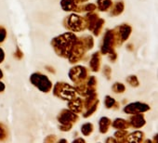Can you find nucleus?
I'll use <instances>...</instances> for the list:
<instances>
[{
	"mask_svg": "<svg viewBox=\"0 0 158 143\" xmlns=\"http://www.w3.org/2000/svg\"><path fill=\"white\" fill-rule=\"evenodd\" d=\"M4 58V54H3V52H2V50L0 49V62H1V60H2V59Z\"/></svg>",
	"mask_w": 158,
	"mask_h": 143,
	"instance_id": "nucleus-1",
	"label": "nucleus"
}]
</instances>
